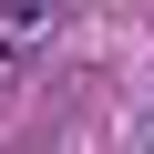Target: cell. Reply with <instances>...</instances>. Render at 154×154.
I'll return each mask as SVG.
<instances>
[{
    "label": "cell",
    "instance_id": "1",
    "mask_svg": "<svg viewBox=\"0 0 154 154\" xmlns=\"http://www.w3.org/2000/svg\"><path fill=\"white\" fill-rule=\"evenodd\" d=\"M41 21H51V11H0V62H21V41H31Z\"/></svg>",
    "mask_w": 154,
    "mask_h": 154
}]
</instances>
